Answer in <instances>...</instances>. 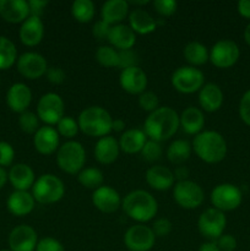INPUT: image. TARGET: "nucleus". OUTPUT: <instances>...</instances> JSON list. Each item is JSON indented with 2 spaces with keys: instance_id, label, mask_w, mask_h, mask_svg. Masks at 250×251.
I'll return each mask as SVG.
<instances>
[{
  "instance_id": "obj_1",
  "label": "nucleus",
  "mask_w": 250,
  "mask_h": 251,
  "mask_svg": "<svg viewBox=\"0 0 250 251\" xmlns=\"http://www.w3.org/2000/svg\"><path fill=\"white\" fill-rule=\"evenodd\" d=\"M179 127V114L173 108L164 105L147 115L142 130L147 139L162 142L173 137Z\"/></svg>"
},
{
  "instance_id": "obj_2",
  "label": "nucleus",
  "mask_w": 250,
  "mask_h": 251,
  "mask_svg": "<svg viewBox=\"0 0 250 251\" xmlns=\"http://www.w3.org/2000/svg\"><path fill=\"white\" fill-rule=\"evenodd\" d=\"M122 208L125 215L135 222L145 223L150 222L158 212V203L153 195L146 190L137 189L132 190L123 199Z\"/></svg>"
},
{
  "instance_id": "obj_3",
  "label": "nucleus",
  "mask_w": 250,
  "mask_h": 251,
  "mask_svg": "<svg viewBox=\"0 0 250 251\" xmlns=\"http://www.w3.org/2000/svg\"><path fill=\"white\" fill-rule=\"evenodd\" d=\"M191 147L196 156L208 164L222 162L228 151L225 137L215 130H202L194 137Z\"/></svg>"
},
{
  "instance_id": "obj_4",
  "label": "nucleus",
  "mask_w": 250,
  "mask_h": 251,
  "mask_svg": "<svg viewBox=\"0 0 250 251\" xmlns=\"http://www.w3.org/2000/svg\"><path fill=\"white\" fill-rule=\"evenodd\" d=\"M113 118L108 110L100 105L85 108L77 118L81 131L90 137H104L112 131Z\"/></svg>"
},
{
  "instance_id": "obj_5",
  "label": "nucleus",
  "mask_w": 250,
  "mask_h": 251,
  "mask_svg": "<svg viewBox=\"0 0 250 251\" xmlns=\"http://www.w3.org/2000/svg\"><path fill=\"white\" fill-rule=\"evenodd\" d=\"M65 195L63 180L54 174H42L32 186V196L41 205H51L61 200Z\"/></svg>"
},
{
  "instance_id": "obj_6",
  "label": "nucleus",
  "mask_w": 250,
  "mask_h": 251,
  "mask_svg": "<svg viewBox=\"0 0 250 251\" xmlns=\"http://www.w3.org/2000/svg\"><path fill=\"white\" fill-rule=\"evenodd\" d=\"M86 151L75 140H69L56 151V164L66 174L76 176L85 168Z\"/></svg>"
},
{
  "instance_id": "obj_7",
  "label": "nucleus",
  "mask_w": 250,
  "mask_h": 251,
  "mask_svg": "<svg viewBox=\"0 0 250 251\" xmlns=\"http://www.w3.org/2000/svg\"><path fill=\"white\" fill-rule=\"evenodd\" d=\"M174 90L184 95L199 92L205 85V75L201 70L194 66L186 65L176 69L171 77Z\"/></svg>"
},
{
  "instance_id": "obj_8",
  "label": "nucleus",
  "mask_w": 250,
  "mask_h": 251,
  "mask_svg": "<svg viewBox=\"0 0 250 251\" xmlns=\"http://www.w3.org/2000/svg\"><path fill=\"white\" fill-rule=\"evenodd\" d=\"M173 199L176 205L184 210H195L202 205L205 193L198 183L188 179L174 184Z\"/></svg>"
},
{
  "instance_id": "obj_9",
  "label": "nucleus",
  "mask_w": 250,
  "mask_h": 251,
  "mask_svg": "<svg viewBox=\"0 0 250 251\" xmlns=\"http://www.w3.org/2000/svg\"><path fill=\"white\" fill-rule=\"evenodd\" d=\"M227 226L225 212L215 207L207 208L198 220L199 233L210 242H216L223 234Z\"/></svg>"
},
{
  "instance_id": "obj_10",
  "label": "nucleus",
  "mask_w": 250,
  "mask_h": 251,
  "mask_svg": "<svg viewBox=\"0 0 250 251\" xmlns=\"http://www.w3.org/2000/svg\"><path fill=\"white\" fill-rule=\"evenodd\" d=\"M210 199L213 207L222 212H227L237 210L242 205L243 194L242 190L234 184L223 183L213 188Z\"/></svg>"
},
{
  "instance_id": "obj_11",
  "label": "nucleus",
  "mask_w": 250,
  "mask_h": 251,
  "mask_svg": "<svg viewBox=\"0 0 250 251\" xmlns=\"http://www.w3.org/2000/svg\"><path fill=\"white\" fill-rule=\"evenodd\" d=\"M65 104L58 93L48 92L42 96L37 104V117L48 126H53L64 118Z\"/></svg>"
},
{
  "instance_id": "obj_12",
  "label": "nucleus",
  "mask_w": 250,
  "mask_h": 251,
  "mask_svg": "<svg viewBox=\"0 0 250 251\" xmlns=\"http://www.w3.org/2000/svg\"><path fill=\"white\" fill-rule=\"evenodd\" d=\"M240 56V49L234 41L221 39L210 49V59L213 66L218 69H228L238 63Z\"/></svg>"
},
{
  "instance_id": "obj_13",
  "label": "nucleus",
  "mask_w": 250,
  "mask_h": 251,
  "mask_svg": "<svg viewBox=\"0 0 250 251\" xmlns=\"http://www.w3.org/2000/svg\"><path fill=\"white\" fill-rule=\"evenodd\" d=\"M156 235L146 225L131 226L124 234V244L127 251H150L154 247Z\"/></svg>"
},
{
  "instance_id": "obj_14",
  "label": "nucleus",
  "mask_w": 250,
  "mask_h": 251,
  "mask_svg": "<svg viewBox=\"0 0 250 251\" xmlns=\"http://www.w3.org/2000/svg\"><path fill=\"white\" fill-rule=\"evenodd\" d=\"M17 70L28 80H37L46 75L48 63L42 54L27 51L17 59Z\"/></svg>"
},
{
  "instance_id": "obj_15",
  "label": "nucleus",
  "mask_w": 250,
  "mask_h": 251,
  "mask_svg": "<svg viewBox=\"0 0 250 251\" xmlns=\"http://www.w3.org/2000/svg\"><path fill=\"white\" fill-rule=\"evenodd\" d=\"M38 234L27 225L15 227L9 235L10 251H36Z\"/></svg>"
},
{
  "instance_id": "obj_16",
  "label": "nucleus",
  "mask_w": 250,
  "mask_h": 251,
  "mask_svg": "<svg viewBox=\"0 0 250 251\" xmlns=\"http://www.w3.org/2000/svg\"><path fill=\"white\" fill-rule=\"evenodd\" d=\"M147 82H149V78H147L146 73L139 65L124 69L120 73V86L125 92L130 93V95L140 96L141 93H144L146 91Z\"/></svg>"
},
{
  "instance_id": "obj_17",
  "label": "nucleus",
  "mask_w": 250,
  "mask_h": 251,
  "mask_svg": "<svg viewBox=\"0 0 250 251\" xmlns=\"http://www.w3.org/2000/svg\"><path fill=\"white\" fill-rule=\"evenodd\" d=\"M122 198L115 189L109 185H102L92 193V203L103 213H114L122 207Z\"/></svg>"
},
{
  "instance_id": "obj_18",
  "label": "nucleus",
  "mask_w": 250,
  "mask_h": 251,
  "mask_svg": "<svg viewBox=\"0 0 250 251\" xmlns=\"http://www.w3.org/2000/svg\"><path fill=\"white\" fill-rule=\"evenodd\" d=\"M59 142H60V136L56 129L48 125L41 126L33 135L34 149L38 153L44 156H49L58 151Z\"/></svg>"
},
{
  "instance_id": "obj_19",
  "label": "nucleus",
  "mask_w": 250,
  "mask_h": 251,
  "mask_svg": "<svg viewBox=\"0 0 250 251\" xmlns=\"http://www.w3.org/2000/svg\"><path fill=\"white\" fill-rule=\"evenodd\" d=\"M145 179L149 186L157 191L169 190L174 186V173L169 168L164 166H152L150 167L145 174Z\"/></svg>"
},
{
  "instance_id": "obj_20",
  "label": "nucleus",
  "mask_w": 250,
  "mask_h": 251,
  "mask_svg": "<svg viewBox=\"0 0 250 251\" xmlns=\"http://www.w3.org/2000/svg\"><path fill=\"white\" fill-rule=\"evenodd\" d=\"M32 102V92L27 85L22 82L14 83L6 93V103L15 113L26 112Z\"/></svg>"
},
{
  "instance_id": "obj_21",
  "label": "nucleus",
  "mask_w": 250,
  "mask_h": 251,
  "mask_svg": "<svg viewBox=\"0 0 250 251\" xmlns=\"http://www.w3.org/2000/svg\"><path fill=\"white\" fill-rule=\"evenodd\" d=\"M0 16L10 24H22L29 17L28 1L0 0Z\"/></svg>"
},
{
  "instance_id": "obj_22",
  "label": "nucleus",
  "mask_w": 250,
  "mask_h": 251,
  "mask_svg": "<svg viewBox=\"0 0 250 251\" xmlns=\"http://www.w3.org/2000/svg\"><path fill=\"white\" fill-rule=\"evenodd\" d=\"M119 142L115 137L110 136V135L98 139V141L95 145V150H93L96 161L100 164H105V166L114 163L119 157Z\"/></svg>"
},
{
  "instance_id": "obj_23",
  "label": "nucleus",
  "mask_w": 250,
  "mask_h": 251,
  "mask_svg": "<svg viewBox=\"0 0 250 251\" xmlns=\"http://www.w3.org/2000/svg\"><path fill=\"white\" fill-rule=\"evenodd\" d=\"M223 96L222 90L216 83L210 82L202 86L199 91V104H200L201 110H205L207 113H215L221 109L223 104Z\"/></svg>"
},
{
  "instance_id": "obj_24",
  "label": "nucleus",
  "mask_w": 250,
  "mask_h": 251,
  "mask_svg": "<svg viewBox=\"0 0 250 251\" xmlns=\"http://www.w3.org/2000/svg\"><path fill=\"white\" fill-rule=\"evenodd\" d=\"M20 39L27 47H36L44 37V25L41 17L29 16L20 27Z\"/></svg>"
},
{
  "instance_id": "obj_25",
  "label": "nucleus",
  "mask_w": 250,
  "mask_h": 251,
  "mask_svg": "<svg viewBox=\"0 0 250 251\" xmlns=\"http://www.w3.org/2000/svg\"><path fill=\"white\" fill-rule=\"evenodd\" d=\"M130 5L125 0H108L100 9V20L110 26L119 25L129 16Z\"/></svg>"
},
{
  "instance_id": "obj_26",
  "label": "nucleus",
  "mask_w": 250,
  "mask_h": 251,
  "mask_svg": "<svg viewBox=\"0 0 250 251\" xmlns=\"http://www.w3.org/2000/svg\"><path fill=\"white\" fill-rule=\"evenodd\" d=\"M7 179L15 190L28 191V189H31L36 181V176H34L33 169L28 164L17 163L11 167L7 174Z\"/></svg>"
},
{
  "instance_id": "obj_27",
  "label": "nucleus",
  "mask_w": 250,
  "mask_h": 251,
  "mask_svg": "<svg viewBox=\"0 0 250 251\" xmlns=\"http://www.w3.org/2000/svg\"><path fill=\"white\" fill-rule=\"evenodd\" d=\"M179 126L185 134L196 136L205 126V115L200 108L188 107L179 115Z\"/></svg>"
},
{
  "instance_id": "obj_28",
  "label": "nucleus",
  "mask_w": 250,
  "mask_h": 251,
  "mask_svg": "<svg viewBox=\"0 0 250 251\" xmlns=\"http://www.w3.org/2000/svg\"><path fill=\"white\" fill-rule=\"evenodd\" d=\"M7 210L16 217H24L29 215L36 206V200L28 191L15 190L6 201Z\"/></svg>"
},
{
  "instance_id": "obj_29",
  "label": "nucleus",
  "mask_w": 250,
  "mask_h": 251,
  "mask_svg": "<svg viewBox=\"0 0 250 251\" xmlns=\"http://www.w3.org/2000/svg\"><path fill=\"white\" fill-rule=\"evenodd\" d=\"M157 20L141 7H135L129 12V27L136 34H150L156 31Z\"/></svg>"
},
{
  "instance_id": "obj_30",
  "label": "nucleus",
  "mask_w": 250,
  "mask_h": 251,
  "mask_svg": "<svg viewBox=\"0 0 250 251\" xmlns=\"http://www.w3.org/2000/svg\"><path fill=\"white\" fill-rule=\"evenodd\" d=\"M108 42L117 50H127L132 49L136 43V33L127 25H115L110 28Z\"/></svg>"
},
{
  "instance_id": "obj_31",
  "label": "nucleus",
  "mask_w": 250,
  "mask_h": 251,
  "mask_svg": "<svg viewBox=\"0 0 250 251\" xmlns=\"http://www.w3.org/2000/svg\"><path fill=\"white\" fill-rule=\"evenodd\" d=\"M147 136L144 130L141 129H127L120 135L119 147L120 151L127 154L140 153L142 147L147 141Z\"/></svg>"
},
{
  "instance_id": "obj_32",
  "label": "nucleus",
  "mask_w": 250,
  "mask_h": 251,
  "mask_svg": "<svg viewBox=\"0 0 250 251\" xmlns=\"http://www.w3.org/2000/svg\"><path fill=\"white\" fill-rule=\"evenodd\" d=\"M183 55L190 66H201L206 64L210 59V50L205 44L198 41L189 42L183 49Z\"/></svg>"
},
{
  "instance_id": "obj_33",
  "label": "nucleus",
  "mask_w": 250,
  "mask_h": 251,
  "mask_svg": "<svg viewBox=\"0 0 250 251\" xmlns=\"http://www.w3.org/2000/svg\"><path fill=\"white\" fill-rule=\"evenodd\" d=\"M191 152H193V147L190 142L181 139L174 140L167 149V158L172 164L181 166L190 158Z\"/></svg>"
},
{
  "instance_id": "obj_34",
  "label": "nucleus",
  "mask_w": 250,
  "mask_h": 251,
  "mask_svg": "<svg viewBox=\"0 0 250 251\" xmlns=\"http://www.w3.org/2000/svg\"><path fill=\"white\" fill-rule=\"evenodd\" d=\"M71 15L75 21L88 24L96 15V6L92 0H75L71 4Z\"/></svg>"
},
{
  "instance_id": "obj_35",
  "label": "nucleus",
  "mask_w": 250,
  "mask_h": 251,
  "mask_svg": "<svg viewBox=\"0 0 250 251\" xmlns=\"http://www.w3.org/2000/svg\"><path fill=\"white\" fill-rule=\"evenodd\" d=\"M77 180L83 188L96 190L103 185L104 176H103L102 172L96 167H87L77 174Z\"/></svg>"
},
{
  "instance_id": "obj_36",
  "label": "nucleus",
  "mask_w": 250,
  "mask_h": 251,
  "mask_svg": "<svg viewBox=\"0 0 250 251\" xmlns=\"http://www.w3.org/2000/svg\"><path fill=\"white\" fill-rule=\"evenodd\" d=\"M17 60V50L9 38L0 36V70H7Z\"/></svg>"
},
{
  "instance_id": "obj_37",
  "label": "nucleus",
  "mask_w": 250,
  "mask_h": 251,
  "mask_svg": "<svg viewBox=\"0 0 250 251\" xmlns=\"http://www.w3.org/2000/svg\"><path fill=\"white\" fill-rule=\"evenodd\" d=\"M96 60L103 68H118L119 63V51L112 46H100L96 50Z\"/></svg>"
},
{
  "instance_id": "obj_38",
  "label": "nucleus",
  "mask_w": 250,
  "mask_h": 251,
  "mask_svg": "<svg viewBox=\"0 0 250 251\" xmlns=\"http://www.w3.org/2000/svg\"><path fill=\"white\" fill-rule=\"evenodd\" d=\"M56 131H58L59 136H63L65 139H74L80 131L78 127L77 120L74 119L73 117H64L61 118L60 122L56 124Z\"/></svg>"
},
{
  "instance_id": "obj_39",
  "label": "nucleus",
  "mask_w": 250,
  "mask_h": 251,
  "mask_svg": "<svg viewBox=\"0 0 250 251\" xmlns=\"http://www.w3.org/2000/svg\"><path fill=\"white\" fill-rule=\"evenodd\" d=\"M162 153H163V150H162L161 142L153 141V140L150 139L147 140L145 146L142 147L141 152H140L142 159H145L146 162H150V163L161 159Z\"/></svg>"
},
{
  "instance_id": "obj_40",
  "label": "nucleus",
  "mask_w": 250,
  "mask_h": 251,
  "mask_svg": "<svg viewBox=\"0 0 250 251\" xmlns=\"http://www.w3.org/2000/svg\"><path fill=\"white\" fill-rule=\"evenodd\" d=\"M19 125L21 130L26 134H36L37 130L39 129V118L33 112L21 113L19 118Z\"/></svg>"
},
{
  "instance_id": "obj_41",
  "label": "nucleus",
  "mask_w": 250,
  "mask_h": 251,
  "mask_svg": "<svg viewBox=\"0 0 250 251\" xmlns=\"http://www.w3.org/2000/svg\"><path fill=\"white\" fill-rule=\"evenodd\" d=\"M139 105L145 112L152 113L159 108V98L158 96L151 91H145L144 93L139 96Z\"/></svg>"
},
{
  "instance_id": "obj_42",
  "label": "nucleus",
  "mask_w": 250,
  "mask_h": 251,
  "mask_svg": "<svg viewBox=\"0 0 250 251\" xmlns=\"http://www.w3.org/2000/svg\"><path fill=\"white\" fill-rule=\"evenodd\" d=\"M152 5L157 14L163 17L172 16L178 9V2L175 0H154Z\"/></svg>"
},
{
  "instance_id": "obj_43",
  "label": "nucleus",
  "mask_w": 250,
  "mask_h": 251,
  "mask_svg": "<svg viewBox=\"0 0 250 251\" xmlns=\"http://www.w3.org/2000/svg\"><path fill=\"white\" fill-rule=\"evenodd\" d=\"M151 229L153 234L156 235V238H163L171 234L172 229H173V225H172V222L168 218L159 217L154 220V222L152 223Z\"/></svg>"
},
{
  "instance_id": "obj_44",
  "label": "nucleus",
  "mask_w": 250,
  "mask_h": 251,
  "mask_svg": "<svg viewBox=\"0 0 250 251\" xmlns=\"http://www.w3.org/2000/svg\"><path fill=\"white\" fill-rule=\"evenodd\" d=\"M119 51V63H118V68L124 70V69L131 68V66H137V54L135 53L132 49H127V50H118Z\"/></svg>"
},
{
  "instance_id": "obj_45",
  "label": "nucleus",
  "mask_w": 250,
  "mask_h": 251,
  "mask_svg": "<svg viewBox=\"0 0 250 251\" xmlns=\"http://www.w3.org/2000/svg\"><path fill=\"white\" fill-rule=\"evenodd\" d=\"M15 158V150L9 142L0 141V167L11 166Z\"/></svg>"
},
{
  "instance_id": "obj_46",
  "label": "nucleus",
  "mask_w": 250,
  "mask_h": 251,
  "mask_svg": "<svg viewBox=\"0 0 250 251\" xmlns=\"http://www.w3.org/2000/svg\"><path fill=\"white\" fill-rule=\"evenodd\" d=\"M36 251H65V248L55 238L47 237L38 240Z\"/></svg>"
},
{
  "instance_id": "obj_47",
  "label": "nucleus",
  "mask_w": 250,
  "mask_h": 251,
  "mask_svg": "<svg viewBox=\"0 0 250 251\" xmlns=\"http://www.w3.org/2000/svg\"><path fill=\"white\" fill-rule=\"evenodd\" d=\"M238 110H239L240 119L244 122V124L250 126V90L244 92V95L240 98L239 109Z\"/></svg>"
},
{
  "instance_id": "obj_48",
  "label": "nucleus",
  "mask_w": 250,
  "mask_h": 251,
  "mask_svg": "<svg viewBox=\"0 0 250 251\" xmlns=\"http://www.w3.org/2000/svg\"><path fill=\"white\" fill-rule=\"evenodd\" d=\"M110 28H112V26L108 25L107 22L102 21V20L96 21L92 27V36L98 41H104V39H108Z\"/></svg>"
},
{
  "instance_id": "obj_49",
  "label": "nucleus",
  "mask_w": 250,
  "mask_h": 251,
  "mask_svg": "<svg viewBox=\"0 0 250 251\" xmlns=\"http://www.w3.org/2000/svg\"><path fill=\"white\" fill-rule=\"evenodd\" d=\"M215 243L221 251H234L238 245L237 239L232 234H222Z\"/></svg>"
},
{
  "instance_id": "obj_50",
  "label": "nucleus",
  "mask_w": 250,
  "mask_h": 251,
  "mask_svg": "<svg viewBox=\"0 0 250 251\" xmlns=\"http://www.w3.org/2000/svg\"><path fill=\"white\" fill-rule=\"evenodd\" d=\"M46 76L47 80L50 83H53V85H60V83H63L66 78L65 71L60 68H55V66L48 68Z\"/></svg>"
},
{
  "instance_id": "obj_51",
  "label": "nucleus",
  "mask_w": 250,
  "mask_h": 251,
  "mask_svg": "<svg viewBox=\"0 0 250 251\" xmlns=\"http://www.w3.org/2000/svg\"><path fill=\"white\" fill-rule=\"evenodd\" d=\"M47 5H48V1H46V0H31V1H28L29 16L41 17Z\"/></svg>"
},
{
  "instance_id": "obj_52",
  "label": "nucleus",
  "mask_w": 250,
  "mask_h": 251,
  "mask_svg": "<svg viewBox=\"0 0 250 251\" xmlns=\"http://www.w3.org/2000/svg\"><path fill=\"white\" fill-rule=\"evenodd\" d=\"M237 10L240 16L250 20V0H240V1H238Z\"/></svg>"
},
{
  "instance_id": "obj_53",
  "label": "nucleus",
  "mask_w": 250,
  "mask_h": 251,
  "mask_svg": "<svg viewBox=\"0 0 250 251\" xmlns=\"http://www.w3.org/2000/svg\"><path fill=\"white\" fill-rule=\"evenodd\" d=\"M174 178L176 179L178 181H183V180H188L189 178V169L184 166H178L175 169H174Z\"/></svg>"
},
{
  "instance_id": "obj_54",
  "label": "nucleus",
  "mask_w": 250,
  "mask_h": 251,
  "mask_svg": "<svg viewBox=\"0 0 250 251\" xmlns=\"http://www.w3.org/2000/svg\"><path fill=\"white\" fill-rule=\"evenodd\" d=\"M125 127H126V124H125V122L123 119H113V123H112V131H115V132H124Z\"/></svg>"
},
{
  "instance_id": "obj_55",
  "label": "nucleus",
  "mask_w": 250,
  "mask_h": 251,
  "mask_svg": "<svg viewBox=\"0 0 250 251\" xmlns=\"http://www.w3.org/2000/svg\"><path fill=\"white\" fill-rule=\"evenodd\" d=\"M199 251H221L215 242H206L200 245Z\"/></svg>"
},
{
  "instance_id": "obj_56",
  "label": "nucleus",
  "mask_w": 250,
  "mask_h": 251,
  "mask_svg": "<svg viewBox=\"0 0 250 251\" xmlns=\"http://www.w3.org/2000/svg\"><path fill=\"white\" fill-rule=\"evenodd\" d=\"M7 181V173L5 172V169L2 167H0V189L6 184Z\"/></svg>"
},
{
  "instance_id": "obj_57",
  "label": "nucleus",
  "mask_w": 250,
  "mask_h": 251,
  "mask_svg": "<svg viewBox=\"0 0 250 251\" xmlns=\"http://www.w3.org/2000/svg\"><path fill=\"white\" fill-rule=\"evenodd\" d=\"M244 41L248 46L250 47V22L248 24V26L244 29Z\"/></svg>"
},
{
  "instance_id": "obj_58",
  "label": "nucleus",
  "mask_w": 250,
  "mask_h": 251,
  "mask_svg": "<svg viewBox=\"0 0 250 251\" xmlns=\"http://www.w3.org/2000/svg\"><path fill=\"white\" fill-rule=\"evenodd\" d=\"M129 2V5H134V6H142V5H147L149 4V1L147 0H142V1H127Z\"/></svg>"
},
{
  "instance_id": "obj_59",
  "label": "nucleus",
  "mask_w": 250,
  "mask_h": 251,
  "mask_svg": "<svg viewBox=\"0 0 250 251\" xmlns=\"http://www.w3.org/2000/svg\"><path fill=\"white\" fill-rule=\"evenodd\" d=\"M1 251H10V250H1Z\"/></svg>"
},
{
  "instance_id": "obj_60",
  "label": "nucleus",
  "mask_w": 250,
  "mask_h": 251,
  "mask_svg": "<svg viewBox=\"0 0 250 251\" xmlns=\"http://www.w3.org/2000/svg\"><path fill=\"white\" fill-rule=\"evenodd\" d=\"M122 251H127V250H122Z\"/></svg>"
}]
</instances>
